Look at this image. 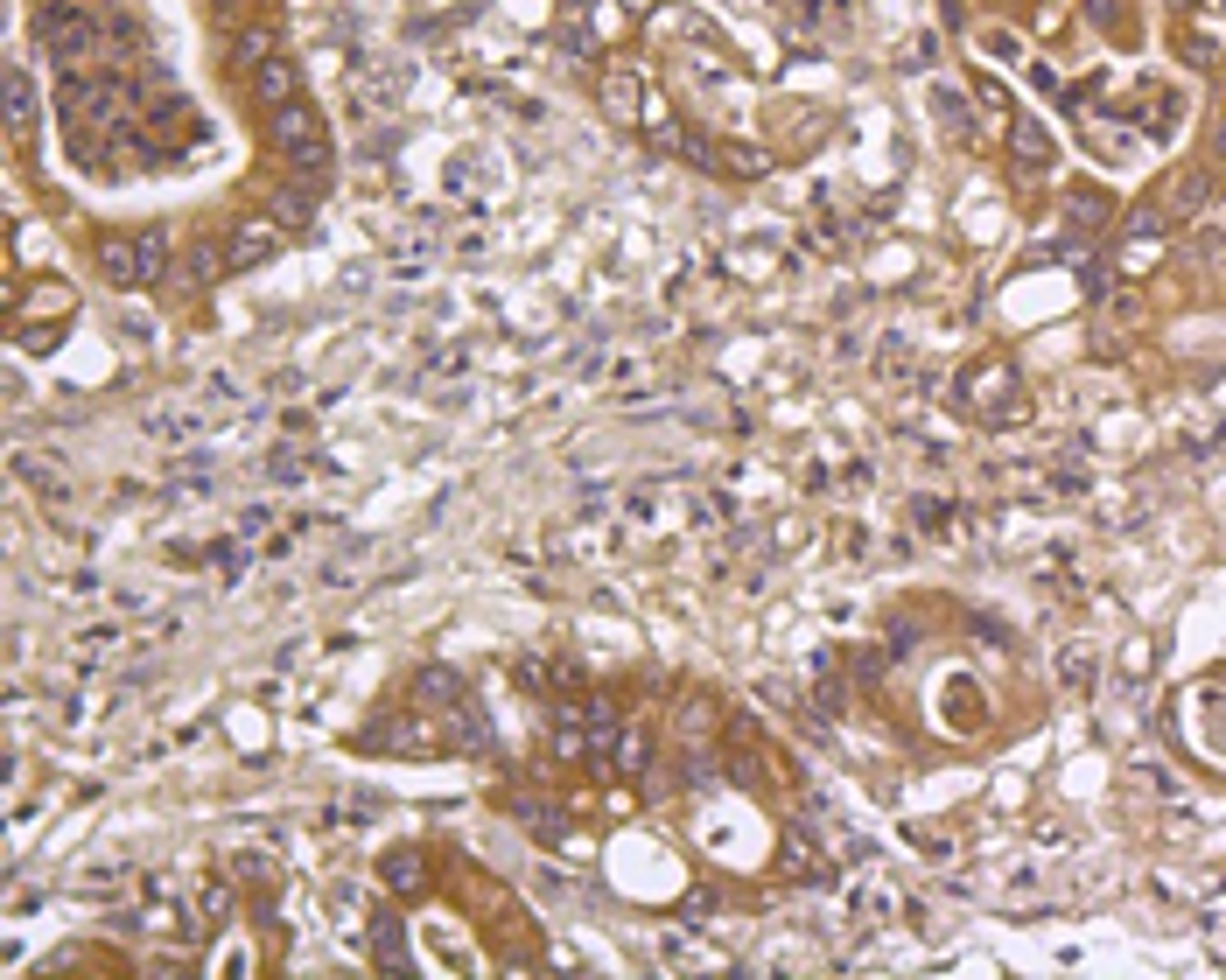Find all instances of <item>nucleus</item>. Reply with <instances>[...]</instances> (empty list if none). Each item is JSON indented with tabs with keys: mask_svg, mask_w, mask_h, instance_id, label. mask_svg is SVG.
<instances>
[{
	"mask_svg": "<svg viewBox=\"0 0 1226 980\" xmlns=\"http://www.w3.org/2000/svg\"><path fill=\"white\" fill-rule=\"evenodd\" d=\"M274 148L295 161V168H309V175H322V161H330L322 119L309 113V106H274Z\"/></svg>",
	"mask_w": 1226,
	"mask_h": 980,
	"instance_id": "1",
	"label": "nucleus"
},
{
	"mask_svg": "<svg viewBox=\"0 0 1226 980\" xmlns=\"http://www.w3.org/2000/svg\"><path fill=\"white\" fill-rule=\"evenodd\" d=\"M36 29H42V42H49V56H84V49H91V36H99V29L84 22L71 0H49V7L36 14Z\"/></svg>",
	"mask_w": 1226,
	"mask_h": 980,
	"instance_id": "2",
	"label": "nucleus"
},
{
	"mask_svg": "<svg viewBox=\"0 0 1226 980\" xmlns=\"http://www.w3.org/2000/svg\"><path fill=\"white\" fill-rule=\"evenodd\" d=\"M99 274L113 280V287H141V280H148L141 238H133V245H126V238H99Z\"/></svg>",
	"mask_w": 1226,
	"mask_h": 980,
	"instance_id": "3",
	"label": "nucleus"
},
{
	"mask_svg": "<svg viewBox=\"0 0 1226 980\" xmlns=\"http://www.w3.org/2000/svg\"><path fill=\"white\" fill-rule=\"evenodd\" d=\"M379 875H386V883H393V890H407V897H414V890H421V883H428V862H421V855H414V848H393V855H386V862H379Z\"/></svg>",
	"mask_w": 1226,
	"mask_h": 980,
	"instance_id": "4",
	"label": "nucleus"
},
{
	"mask_svg": "<svg viewBox=\"0 0 1226 980\" xmlns=\"http://www.w3.org/2000/svg\"><path fill=\"white\" fill-rule=\"evenodd\" d=\"M29 119H36V84H29V71H22V64H7V126L22 133Z\"/></svg>",
	"mask_w": 1226,
	"mask_h": 980,
	"instance_id": "5",
	"label": "nucleus"
},
{
	"mask_svg": "<svg viewBox=\"0 0 1226 980\" xmlns=\"http://www.w3.org/2000/svg\"><path fill=\"white\" fill-rule=\"evenodd\" d=\"M260 99H267V106H295V64L267 56V64H260Z\"/></svg>",
	"mask_w": 1226,
	"mask_h": 980,
	"instance_id": "6",
	"label": "nucleus"
},
{
	"mask_svg": "<svg viewBox=\"0 0 1226 980\" xmlns=\"http://www.w3.org/2000/svg\"><path fill=\"white\" fill-rule=\"evenodd\" d=\"M603 106H610L617 119H645V113H638V78H631V71L603 78Z\"/></svg>",
	"mask_w": 1226,
	"mask_h": 980,
	"instance_id": "7",
	"label": "nucleus"
},
{
	"mask_svg": "<svg viewBox=\"0 0 1226 980\" xmlns=\"http://www.w3.org/2000/svg\"><path fill=\"white\" fill-rule=\"evenodd\" d=\"M274 252V225H245L232 238V267H253V260H267Z\"/></svg>",
	"mask_w": 1226,
	"mask_h": 980,
	"instance_id": "8",
	"label": "nucleus"
},
{
	"mask_svg": "<svg viewBox=\"0 0 1226 980\" xmlns=\"http://www.w3.org/2000/svg\"><path fill=\"white\" fill-rule=\"evenodd\" d=\"M1009 148H1017L1024 161H1044V155H1051V141H1044V126H1037V119H1017V126H1009Z\"/></svg>",
	"mask_w": 1226,
	"mask_h": 980,
	"instance_id": "9",
	"label": "nucleus"
},
{
	"mask_svg": "<svg viewBox=\"0 0 1226 980\" xmlns=\"http://www.w3.org/2000/svg\"><path fill=\"white\" fill-rule=\"evenodd\" d=\"M197 910H203V917H210V925H225V917H232V890H225V883H203Z\"/></svg>",
	"mask_w": 1226,
	"mask_h": 980,
	"instance_id": "10",
	"label": "nucleus"
},
{
	"mask_svg": "<svg viewBox=\"0 0 1226 980\" xmlns=\"http://www.w3.org/2000/svg\"><path fill=\"white\" fill-rule=\"evenodd\" d=\"M141 260H148V280L168 267V232H161V225H155V232H141Z\"/></svg>",
	"mask_w": 1226,
	"mask_h": 980,
	"instance_id": "11",
	"label": "nucleus"
},
{
	"mask_svg": "<svg viewBox=\"0 0 1226 980\" xmlns=\"http://www.w3.org/2000/svg\"><path fill=\"white\" fill-rule=\"evenodd\" d=\"M617 763H624V771H638V763H645V729H624V743H617Z\"/></svg>",
	"mask_w": 1226,
	"mask_h": 980,
	"instance_id": "12",
	"label": "nucleus"
},
{
	"mask_svg": "<svg viewBox=\"0 0 1226 980\" xmlns=\"http://www.w3.org/2000/svg\"><path fill=\"white\" fill-rule=\"evenodd\" d=\"M267 470H274V476H280V483H295V476H309V463H302V456H274V463H267Z\"/></svg>",
	"mask_w": 1226,
	"mask_h": 980,
	"instance_id": "13",
	"label": "nucleus"
},
{
	"mask_svg": "<svg viewBox=\"0 0 1226 980\" xmlns=\"http://www.w3.org/2000/svg\"><path fill=\"white\" fill-rule=\"evenodd\" d=\"M218 7H232V0H218Z\"/></svg>",
	"mask_w": 1226,
	"mask_h": 980,
	"instance_id": "14",
	"label": "nucleus"
}]
</instances>
